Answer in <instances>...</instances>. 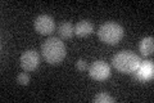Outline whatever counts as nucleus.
<instances>
[{"label": "nucleus", "mask_w": 154, "mask_h": 103, "mask_svg": "<svg viewBox=\"0 0 154 103\" xmlns=\"http://www.w3.org/2000/svg\"><path fill=\"white\" fill-rule=\"evenodd\" d=\"M154 49V40L152 36L149 37H144L143 40L140 41V45H139V50L143 56H150L153 53Z\"/></svg>", "instance_id": "obj_10"}, {"label": "nucleus", "mask_w": 154, "mask_h": 103, "mask_svg": "<svg viewBox=\"0 0 154 103\" xmlns=\"http://www.w3.org/2000/svg\"><path fill=\"white\" fill-rule=\"evenodd\" d=\"M123 34L125 31L122 26L116 22H105L98 30V36L100 39V41H103L104 44H108V45L118 44L122 40Z\"/></svg>", "instance_id": "obj_3"}, {"label": "nucleus", "mask_w": 154, "mask_h": 103, "mask_svg": "<svg viewBox=\"0 0 154 103\" xmlns=\"http://www.w3.org/2000/svg\"><path fill=\"white\" fill-rule=\"evenodd\" d=\"M76 68H77V70H80V71H85L86 68H88V66H86L85 61H82V60H79V61L76 62Z\"/></svg>", "instance_id": "obj_13"}, {"label": "nucleus", "mask_w": 154, "mask_h": 103, "mask_svg": "<svg viewBox=\"0 0 154 103\" xmlns=\"http://www.w3.org/2000/svg\"><path fill=\"white\" fill-rule=\"evenodd\" d=\"M35 30L40 34V35H50L55 30V22L53 17L48 16V14H40L35 19Z\"/></svg>", "instance_id": "obj_5"}, {"label": "nucleus", "mask_w": 154, "mask_h": 103, "mask_svg": "<svg viewBox=\"0 0 154 103\" xmlns=\"http://www.w3.org/2000/svg\"><path fill=\"white\" fill-rule=\"evenodd\" d=\"M139 72L136 75V79L139 80H150L153 79V63L152 62H144L139 66Z\"/></svg>", "instance_id": "obj_8"}, {"label": "nucleus", "mask_w": 154, "mask_h": 103, "mask_svg": "<svg viewBox=\"0 0 154 103\" xmlns=\"http://www.w3.org/2000/svg\"><path fill=\"white\" fill-rule=\"evenodd\" d=\"M93 31H94V24L90 21H86V19L77 22V24L75 26V34L80 37L89 36V35L93 34Z\"/></svg>", "instance_id": "obj_7"}, {"label": "nucleus", "mask_w": 154, "mask_h": 103, "mask_svg": "<svg viewBox=\"0 0 154 103\" xmlns=\"http://www.w3.org/2000/svg\"><path fill=\"white\" fill-rule=\"evenodd\" d=\"M89 75L94 80L103 81L110 76V66L104 61H95L89 67Z\"/></svg>", "instance_id": "obj_4"}, {"label": "nucleus", "mask_w": 154, "mask_h": 103, "mask_svg": "<svg viewBox=\"0 0 154 103\" xmlns=\"http://www.w3.org/2000/svg\"><path fill=\"white\" fill-rule=\"evenodd\" d=\"M141 60L135 53L130 50H122L114 54L112 58V65L117 71L122 73H134L137 71Z\"/></svg>", "instance_id": "obj_2"}, {"label": "nucleus", "mask_w": 154, "mask_h": 103, "mask_svg": "<svg viewBox=\"0 0 154 103\" xmlns=\"http://www.w3.org/2000/svg\"><path fill=\"white\" fill-rule=\"evenodd\" d=\"M66 47L63 41L57 36H51L42 43L41 54L44 60L50 65H59L66 57Z\"/></svg>", "instance_id": "obj_1"}, {"label": "nucleus", "mask_w": 154, "mask_h": 103, "mask_svg": "<svg viewBox=\"0 0 154 103\" xmlns=\"http://www.w3.org/2000/svg\"><path fill=\"white\" fill-rule=\"evenodd\" d=\"M94 102H95V103H113V102H114V98H113V97H110L108 93L100 92L99 94H96V95H95Z\"/></svg>", "instance_id": "obj_11"}, {"label": "nucleus", "mask_w": 154, "mask_h": 103, "mask_svg": "<svg viewBox=\"0 0 154 103\" xmlns=\"http://www.w3.org/2000/svg\"><path fill=\"white\" fill-rule=\"evenodd\" d=\"M40 63V56L36 50H26L22 53L21 56V66L25 71H33L38 67Z\"/></svg>", "instance_id": "obj_6"}, {"label": "nucleus", "mask_w": 154, "mask_h": 103, "mask_svg": "<svg viewBox=\"0 0 154 103\" xmlns=\"http://www.w3.org/2000/svg\"><path fill=\"white\" fill-rule=\"evenodd\" d=\"M17 81L21 85H27L28 82H30V76H28L26 72H22V73H19V75L17 76Z\"/></svg>", "instance_id": "obj_12"}, {"label": "nucleus", "mask_w": 154, "mask_h": 103, "mask_svg": "<svg viewBox=\"0 0 154 103\" xmlns=\"http://www.w3.org/2000/svg\"><path fill=\"white\" fill-rule=\"evenodd\" d=\"M75 34V27L69 22H62L58 26V35L62 39H71Z\"/></svg>", "instance_id": "obj_9"}]
</instances>
